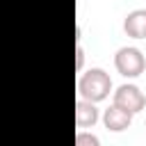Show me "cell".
Wrapping results in <instances>:
<instances>
[{"instance_id": "cell-1", "label": "cell", "mask_w": 146, "mask_h": 146, "mask_svg": "<svg viewBox=\"0 0 146 146\" xmlns=\"http://www.w3.org/2000/svg\"><path fill=\"white\" fill-rule=\"evenodd\" d=\"M112 91V78L105 68H89L78 78V94L82 100L89 103H100L110 96Z\"/></svg>"}, {"instance_id": "cell-2", "label": "cell", "mask_w": 146, "mask_h": 146, "mask_svg": "<svg viewBox=\"0 0 146 146\" xmlns=\"http://www.w3.org/2000/svg\"><path fill=\"white\" fill-rule=\"evenodd\" d=\"M114 66H116V71H119L123 78H137V75H141L144 68H146V57H144V52H141L139 48H135V46H123V48H119L116 55H114Z\"/></svg>"}, {"instance_id": "cell-3", "label": "cell", "mask_w": 146, "mask_h": 146, "mask_svg": "<svg viewBox=\"0 0 146 146\" xmlns=\"http://www.w3.org/2000/svg\"><path fill=\"white\" fill-rule=\"evenodd\" d=\"M112 103L119 105L121 110L130 112V114H137V112H141V110L146 107V96H144V91H141L137 84L123 82L121 87H116Z\"/></svg>"}, {"instance_id": "cell-4", "label": "cell", "mask_w": 146, "mask_h": 146, "mask_svg": "<svg viewBox=\"0 0 146 146\" xmlns=\"http://www.w3.org/2000/svg\"><path fill=\"white\" fill-rule=\"evenodd\" d=\"M132 116L135 114H130V112H125V110H121L119 105H110L105 112H103V123H105V128L110 130V132H123L130 123H132Z\"/></svg>"}, {"instance_id": "cell-5", "label": "cell", "mask_w": 146, "mask_h": 146, "mask_svg": "<svg viewBox=\"0 0 146 146\" xmlns=\"http://www.w3.org/2000/svg\"><path fill=\"white\" fill-rule=\"evenodd\" d=\"M123 32L132 39H146V9H132L123 18Z\"/></svg>"}, {"instance_id": "cell-6", "label": "cell", "mask_w": 146, "mask_h": 146, "mask_svg": "<svg viewBox=\"0 0 146 146\" xmlns=\"http://www.w3.org/2000/svg\"><path fill=\"white\" fill-rule=\"evenodd\" d=\"M98 121V107L89 100H78L75 103V125L78 128H91Z\"/></svg>"}, {"instance_id": "cell-7", "label": "cell", "mask_w": 146, "mask_h": 146, "mask_svg": "<svg viewBox=\"0 0 146 146\" xmlns=\"http://www.w3.org/2000/svg\"><path fill=\"white\" fill-rule=\"evenodd\" d=\"M75 146H100V139L87 130H80L75 135Z\"/></svg>"}, {"instance_id": "cell-8", "label": "cell", "mask_w": 146, "mask_h": 146, "mask_svg": "<svg viewBox=\"0 0 146 146\" xmlns=\"http://www.w3.org/2000/svg\"><path fill=\"white\" fill-rule=\"evenodd\" d=\"M82 64H84V48L82 43L75 46V71H82Z\"/></svg>"}]
</instances>
